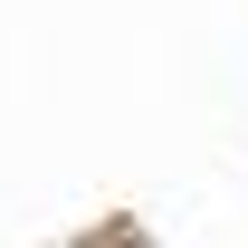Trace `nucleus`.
Masks as SVG:
<instances>
[{
	"label": "nucleus",
	"instance_id": "f257e3e1",
	"mask_svg": "<svg viewBox=\"0 0 248 248\" xmlns=\"http://www.w3.org/2000/svg\"><path fill=\"white\" fill-rule=\"evenodd\" d=\"M67 248H143L134 229H95V239H67Z\"/></svg>",
	"mask_w": 248,
	"mask_h": 248
}]
</instances>
